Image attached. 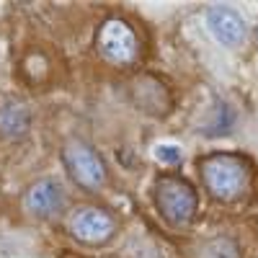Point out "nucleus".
<instances>
[{
    "label": "nucleus",
    "mask_w": 258,
    "mask_h": 258,
    "mask_svg": "<svg viewBox=\"0 0 258 258\" xmlns=\"http://www.w3.org/2000/svg\"><path fill=\"white\" fill-rule=\"evenodd\" d=\"M207 191L220 202H235L248 186V165L235 155H212L202 163Z\"/></svg>",
    "instance_id": "1"
},
{
    "label": "nucleus",
    "mask_w": 258,
    "mask_h": 258,
    "mask_svg": "<svg viewBox=\"0 0 258 258\" xmlns=\"http://www.w3.org/2000/svg\"><path fill=\"white\" fill-rule=\"evenodd\" d=\"M155 202H158V209L163 217L170 225L181 227V225H188L194 212H197V191L183 178H160Z\"/></svg>",
    "instance_id": "2"
},
{
    "label": "nucleus",
    "mask_w": 258,
    "mask_h": 258,
    "mask_svg": "<svg viewBox=\"0 0 258 258\" xmlns=\"http://www.w3.org/2000/svg\"><path fill=\"white\" fill-rule=\"evenodd\" d=\"M98 49L114 64H132L137 57V36L124 21L111 18L98 31Z\"/></svg>",
    "instance_id": "3"
},
{
    "label": "nucleus",
    "mask_w": 258,
    "mask_h": 258,
    "mask_svg": "<svg viewBox=\"0 0 258 258\" xmlns=\"http://www.w3.org/2000/svg\"><path fill=\"white\" fill-rule=\"evenodd\" d=\"M62 158H64V165H68L73 181H78V186L88 188V191H96L106 183V168H103L101 158L91 147L73 142V145L64 147Z\"/></svg>",
    "instance_id": "4"
},
{
    "label": "nucleus",
    "mask_w": 258,
    "mask_h": 258,
    "mask_svg": "<svg viewBox=\"0 0 258 258\" xmlns=\"http://www.w3.org/2000/svg\"><path fill=\"white\" fill-rule=\"evenodd\" d=\"M204 21H207L209 34L217 39L222 47H227V49L243 47V41L248 36V26H245L243 16L235 8H230V6H212V8H207Z\"/></svg>",
    "instance_id": "5"
},
{
    "label": "nucleus",
    "mask_w": 258,
    "mask_h": 258,
    "mask_svg": "<svg viewBox=\"0 0 258 258\" xmlns=\"http://www.w3.org/2000/svg\"><path fill=\"white\" fill-rule=\"evenodd\" d=\"M70 230L78 240L83 243H103L106 238H111L114 232V220L103 209H80L75 212V217L70 222Z\"/></svg>",
    "instance_id": "6"
},
{
    "label": "nucleus",
    "mask_w": 258,
    "mask_h": 258,
    "mask_svg": "<svg viewBox=\"0 0 258 258\" xmlns=\"http://www.w3.org/2000/svg\"><path fill=\"white\" fill-rule=\"evenodd\" d=\"M26 207H29V212L34 214V217L49 220V217H54V214L62 212V207H64V191L52 178L39 181L26 194Z\"/></svg>",
    "instance_id": "7"
},
{
    "label": "nucleus",
    "mask_w": 258,
    "mask_h": 258,
    "mask_svg": "<svg viewBox=\"0 0 258 258\" xmlns=\"http://www.w3.org/2000/svg\"><path fill=\"white\" fill-rule=\"evenodd\" d=\"M31 126V111L21 101H0V135L3 137H21Z\"/></svg>",
    "instance_id": "8"
},
{
    "label": "nucleus",
    "mask_w": 258,
    "mask_h": 258,
    "mask_svg": "<svg viewBox=\"0 0 258 258\" xmlns=\"http://www.w3.org/2000/svg\"><path fill=\"white\" fill-rule=\"evenodd\" d=\"M232 121H235V114L227 103H217L212 109L207 124L202 126V132L209 135V137H217V135H227L230 129H232Z\"/></svg>",
    "instance_id": "9"
},
{
    "label": "nucleus",
    "mask_w": 258,
    "mask_h": 258,
    "mask_svg": "<svg viewBox=\"0 0 258 258\" xmlns=\"http://www.w3.org/2000/svg\"><path fill=\"white\" fill-rule=\"evenodd\" d=\"M199 258H240V250L230 238H212L202 245Z\"/></svg>",
    "instance_id": "10"
},
{
    "label": "nucleus",
    "mask_w": 258,
    "mask_h": 258,
    "mask_svg": "<svg viewBox=\"0 0 258 258\" xmlns=\"http://www.w3.org/2000/svg\"><path fill=\"white\" fill-rule=\"evenodd\" d=\"M153 158L160 160L163 165H176V163L183 160V147L173 145V142H158L153 147Z\"/></svg>",
    "instance_id": "11"
}]
</instances>
